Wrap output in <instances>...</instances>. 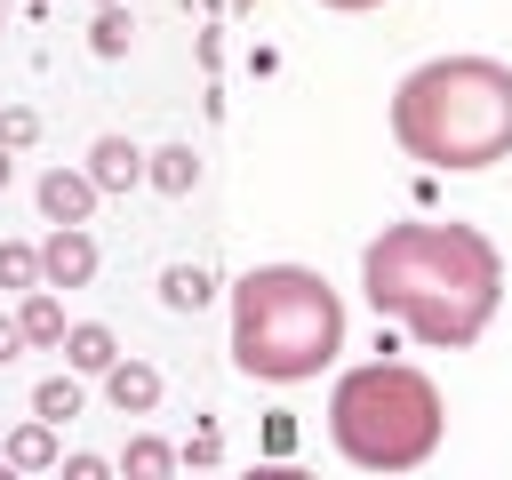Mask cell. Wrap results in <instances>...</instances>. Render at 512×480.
<instances>
[{"instance_id": "1", "label": "cell", "mask_w": 512, "mask_h": 480, "mask_svg": "<svg viewBox=\"0 0 512 480\" xmlns=\"http://www.w3.org/2000/svg\"><path fill=\"white\" fill-rule=\"evenodd\" d=\"M360 296L376 320H392L424 352H464L488 336V320L504 304V248L480 224L408 216L360 248Z\"/></svg>"}, {"instance_id": "2", "label": "cell", "mask_w": 512, "mask_h": 480, "mask_svg": "<svg viewBox=\"0 0 512 480\" xmlns=\"http://www.w3.org/2000/svg\"><path fill=\"white\" fill-rule=\"evenodd\" d=\"M392 144L432 176H480L512 160V64L496 56H432L392 88Z\"/></svg>"}, {"instance_id": "3", "label": "cell", "mask_w": 512, "mask_h": 480, "mask_svg": "<svg viewBox=\"0 0 512 480\" xmlns=\"http://www.w3.org/2000/svg\"><path fill=\"white\" fill-rule=\"evenodd\" d=\"M344 352V296L312 264H256L232 280V368L256 384H312Z\"/></svg>"}, {"instance_id": "4", "label": "cell", "mask_w": 512, "mask_h": 480, "mask_svg": "<svg viewBox=\"0 0 512 480\" xmlns=\"http://www.w3.org/2000/svg\"><path fill=\"white\" fill-rule=\"evenodd\" d=\"M328 440L352 472H416L448 440V392L416 360H360L328 384Z\"/></svg>"}, {"instance_id": "5", "label": "cell", "mask_w": 512, "mask_h": 480, "mask_svg": "<svg viewBox=\"0 0 512 480\" xmlns=\"http://www.w3.org/2000/svg\"><path fill=\"white\" fill-rule=\"evenodd\" d=\"M96 232L88 224H48V240H40V280L48 288H88L96 280Z\"/></svg>"}, {"instance_id": "6", "label": "cell", "mask_w": 512, "mask_h": 480, "mask_svg": "<svg viewBox=\"0 0 512 480\" xmlns=\"http://www.w3.org/2000/svg\"><path fill=\"white\" fill-rule=\"evenodd\" d=\"M32 200H40V224H88L104 192H96L88 168H48V176L32 184Z\"/></svg>"}, {"instance_id": "7", "label": "cell", "mask_w": 512, "mask_h": 480, "mask_svg": "<svg viewBox=\"0 0 512 480\" xmlns=\"http://www.w3.org/2000/svg\"><path fill=\"white\" fill-rule=\"evenodd\" d=\"M64 424H48V416H24L8 440H0V464L8 472H56L64 464V440H56Z\"/></svg>"}, {"instance_id": "8", "label": "cell", "mask_w": 512, "mask_h": 480, "mask_svg": "<svg viewBox=\"0 0 512 480\" xmlns=\"http://www.w3.org/2000/svg\"><path fill=\"white\" fill-rule=\"evenodd\" d=\"M16 328H24V352H56L64 328H72V320H64V296H56L48 280L24 288V296H16Z\"/></svg>"}, {"instance_id": "9", "label": "cell", "mask_w": 512, "mask_h": 480, "mask_svg": "<svg viewBox=\"0 0 512 480\" xmlns=\"http://www.w3.org/2000/svg\"><path fill=\"white\" fill-rule=\"evenodd\" d=\"M80 168L96 176V192H136V184H144V152H136L128 136H96Z\"/></svg>"}, {"instance_id": "10", "label": "cell", "mask_w": 512, "mask_h": 480, "mask_svg": "<svg viewBox=\"0 0 512 480\" xmlns=\"http://www.w3.org/2000/svg\"><path fill=\"white\" fill-rule=\"evenodd\" d=\"M104 400H112L120 416H152V408H160V368H152V360H112V368H104Z\"/></svg>"}, {"instance_id": "11", "label": "cell", "mask_w": 512, "mask_h": 480, "mask_svg": "<svg viewBox=\"0 0 512 480\" xmlns=\"http://www.w3.org/2000/svg\"><path fill=\"white\" fill-rule=\"evenodd\" d=\"M56 352H64V368H80V376H104V368L120 360V336H112L104 320H72Z\"/></svg>"}, {"instance_id": "12", "label": "cell", "mask_w": 512, "mask_h": 480, "mask_svg": "<svg viewBox=\"0 0 512 480\" xmlns=\"http://www.w3.org/2000/svg\"><path fill=\"white\" fill-rule=\"evenodd\" d=\"M144 184H160V192H192L200 184V152L192 144H160V152H144Z\"/></svg>"}, {"instance_id": "13", "label": "cell", "mask_w": 512, "mask_h": 480, "mask_svg": "<svg viewBox=\"0 0 512 480\" xmlns=\"http://www.w3.org/2000/svg\"><path fill=\"white\" fill-rule=\"evenodd\" d=\"M32 416H48V424H72V416H80V368H64V376H40V384H32Z\"/></svg>"}, {"instance_id": "14", "label": "cell", "mask_w": 512, "mask_h": 480, "mask_svg": "<svg viewBox=\"0 0 512 480\" xmlns=\"http://www.w3.org/2000/svg\"><path fill=\"white\" fill-rule=\"evenodd\" d=\"M208 288H216V280H208L200 264H168V272H160V304H168V312H200Z\"/></svg>"}, {"instance_id": "15", "label": "cell", "mask_w": 512, "mask_h": 480, "mask_svg": "<svg viewBox=\"0 0 512 480\" xmlns=\"http://www.w3.org/2000/svg\"><path fill=\"white\" fill-rule=\"evenodd\" d=\"M176 464H184V456H176L160 432H136V440L120 448V472H136V480H160V472H176Z\"/></svg>"}, {"instance_id": "16", "label": "cell", "mask_w": 512, "mask_h": 480, "mask_svg": "<svg viewBox=\"0 0 512 480\" xmlns=\"http://www.w3.org/2000/svg\"><path fill=\"white\" fill-rule=\"evenodd\" d=\"M128 40H136V16H128V0L96 8V24H88V48H96V56H128Z\"/></svg>"}, {"instance_id": "17", "label": "cell", "mask_w": 512, "mask_h": 480, "mask_svg": "<svg viewBox=\"0 0 512 480\" xmlns=\"http://www.w3.org/2000/svg\"><path fill=\"white\" fill-rule=\"evenodd\" d=\"M0 288H40V240H0Z\"/></svg>"}, {"instance_id": "18", "label": "cell", "mask_w": 512, "mask_h": 480, "mask_svg": "<svg viewBox=\"0 0 512 480\" xmlns=\"http://www.w3.org/2000/svg\"><path fill=\"white\" fill-rule=\"evenodd\" d=\"M0 144H8V152H32V144H40V112H32V104H0Z\"/></svg>"}, {"instance_id": "19", "label": "cell", "mask_w": 512, "mask_h": 480, "mask_svg": "<svg viewBox=\"0 0 512 480\" xmlns=\"http://www.w3.org/2000/svg\"><path fill=\"white\" fill-rule=\"evenodd\" d=\"M16 352H24V328H16V312H0V376L16 368Z\"/></svg>"}, {"instance_id": "20", "label": "cell", "mask_w": 512, "mask_h": 480, "mask_svg": "<svg viewBox=\"0 0 512 480\" xmlns=\"http://www.w3.org/2000/svg\"><path fill=\"white\" fill-rule=\"evenodd\" d=\"M56 472H64V480H104V472H112V464H104V456H64V464H56Z\"/></svg>"}, {"instance_id": "21", "label": "cell", "mask_w": 512, "mask_h": 480, "mask_svg": "<svg viewBox=\"0 0 512 480\" xmlns=\"http://www.w3.org/2000/svg\"><path fill=\"white\" fill-rule=\"evenodd\" d=\"M216 448H224V440H216V424H200V432H192V464H216Z\"/></svg>"}, {"instance_id": "22", "label": "cell", "mask_w": 512, "mask_h": 480, "mask_svg": "<svg viewBox=\"0 0 512 480\" xmlns=\"http://www.w3.org/2000/svg\"><path fill=\"white\" fill-rule=\"evenodd\" d=\"M320 8H336V16H368V8H384V0H320Z\"/></svg>"}, {"instance_id": "23", "label": "cell", "mask_w": 512, "mask_h": 480, "mask_svg": "<svg viewBox=\"0 0 512 480\" xmlns=\"http://www.w3.org/2000/svg\"><path fill=\"white\" fill-rule=\"evenodd\" d=\"M8 184H16V152L0 144V192H8Z\"/></svg>"}, {"instance_id": "24", "label": "cell", "mask_w": 512, "mask_h": 480, "mask_svg": "<svg viewBox=\"0 0 512 480\" xmlns=\"http://www.w3.org/2000/svg\"><path fill=\"white\" fill-rule=\"evenodd\" d=\"M0 32H8V0H0Z\"/></svg>"}, {"instance_id": "25", "label": "cell", "mask_w": 512, "mask_h": 480, "mask_svg": "<svg viewBox=\"0 0 512 480\" xmlns=\"http://www.w3.org/2000/svg\"><path fill=\"white\" fill-rule=\"evenodd\" d=\"M224 8H256V0H224Z\"/></svg>"}, {"instance_id": "26", "label": "cell", "mask_w": 512, "mask_h": 480, "mask_svg": "<svg viewBox=\"0 0 512 480\" xmlns=\"http://www.w3.org/2000/svg\"><path fill=\"white\" fill-rule=\"evenodd\" d=\"M96 8H112V0H96Z\"/></svg>"}, {"instance_id": "27", "label": "cell", "mask_w": 512, "mask_h": 480, "mask_svg": "<svg viewBox=\"0 0 512 480\" xmlns=\"http://www.w3.org/2000/svg\"><path fill=\"white\" fill-rule=\"evenodd\" d=\"M32 8H48V0H32Z\"/></svg>"}]
</instances>
